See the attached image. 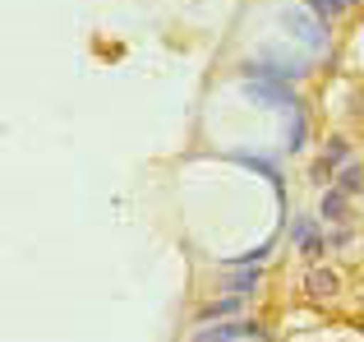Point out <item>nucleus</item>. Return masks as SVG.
Returning <instances> with one entry per match:
<instances>
[{
    "instance_id": "obj_1",
    "label": "nucleus",
    "mask_w": 364,
    "mask_h": 342,
    "mask_svg": "<svg viewBox=\"0 0 364 342\" xmlns=\"http://www.w3.org/2000/svg\"><path fill=\"white\" fill-rule=\"evenodd\" d=\"M203 338H258L254 328H208Z\"/></svg>"
}]
</instances>
